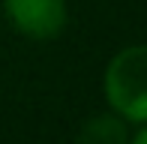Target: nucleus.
Returning a JSON list of instances; mask_svg holds the SVG:
<instances>
[{"label":"nucleus","mask_w":147,"mask_h":144,"mask_svg":"<svg viewBox=\"0 0 147 144\" xmlns=\"http://www.w3.org/2000/svg\"><path fill=\"white\" fill-rule=\"evenodd\" d=\"M9 24L27 39H54L63 33L69 9L66 0H3Z\"/></svg>","instance_id":"2"},{"label":"nucleus","mask_w":147,"mask_h":144,"mask_svg":"<svg viewBox=\"0 0 147 144\" xmlns=\"http://www.w3.org/2000/svg\"><path fill=\"white\" fill-rule=\"evenodd\" d=\"M129 123L117 117L114 111H108V114L87 117L75 135V144H129Z\"/></svg>","instance_id":"3"},{"label":"nucleus","mask_w":147,"mask_h":144,"mask_svg":"<svg viewBox=\"0 0 147 144\" xmlns=\"http://www.w3.org/2000/svg\"><path fill=\"white\" fill-rule=\"evenodd\" d=\"M102 93L117 117L129 126L147 123V45H126L108 60Z\"/></svg>","instance_id":"1"},{"label":"nucleus","mask_w":147,"mask_h":144,"mask_svg":"<svg viewBox=\"0 0 147 144\" xmlns=\"http://www.w3.org/2000/svg\"><path fill=\"white\" fill-rule=\"evenodd\" d=\"M129 144H147V123H141V126H138V132L129 138Z\"/></svg>","instance_id":"4"}]
</instances>
